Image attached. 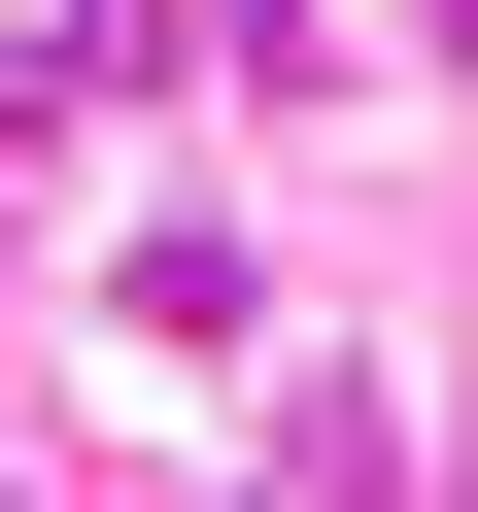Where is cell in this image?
Segmentation results:
<instances>
[{
    "instance_id": "obj_1",
    "label": "cell",
    "mask_w": 478,
    "mask_h": 512,
    "mask_svg": "<svg viewBox=\"0 0 478 512\" xmlns=\"http://www.w3.org/2000/svg\"><path fill=\"white\" fill-rule=\"evenodd\" d=\"M410 35H444V69H478V0H410Z\"/></svg>"
}]
</instances>
